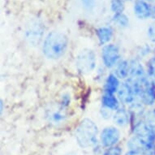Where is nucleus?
I'll return each instance as SVG.
<instances>
[{"mask_svg": "<svg viewBox=\"0 0 155 155\" xmlns=\"http://www.w3.org/2000/svg\"><path fill=\"white\" fill-rule=\"evenodd\" d=\"M99 130L94 121L84 118L79 123L75 131V140L81 149H92L99 142Z\"/></svg>", "mask_w": 155, "mask_h": 155, "instance_id": "f257e3e1", "label": "nucleus"}, {"mask_svg": "<svg viewBox=\"0 0 155 155\" xmlns=\"http://www.w3.org/2000/svg\"><path fill=\"white\" fill-rule=\"evenodd\" d=\"M68 38L64 33L57 31L49 33L42 44V54L47 59L56 60L66 53Z\"/></svg>", "mask_w": 155, "mask_h": 155, "instance_id": "f03ea898", "label": "nucleus"}, {"mask_svg": "<svg viewBox=\"0 0 155 155\" xmlns=\"http://www.w3.org/2000/svg\"><path fill=\"white\" fill-rule=\"evenodd\" d=\"M132 135L143 143L147 151L155 150V130L146 124L143 119L132 124Z\"/></svg>", "mask_w": 155, "mask_h": 155, "instance_id": "7ed1b4c3", "label": "nucleus"}, {"mask_svg": "<svg viewBox=\"0 0 155 155\" xmlns=\"http://www.w3.org/2000/svg\"><path fill=\"white\" fill-rule=\"evenodd\" d=\"M97 55L92 49L84 48L76 59V70L81 75H88L96 68Z\"/></svg>", "mask_w": 155, "mask_h": 155, "instance_id": "20e7f679", "label": "nucleus"}, {"mask_svg": "<svg viewBox=\"0 0 155 155\" xmlns=\"http://www.w3.org/2000/svg\"><path fill=\"white\" fill-rule=\"evenodd\" d=\"M130 70L129 76L127 77V81L129 82L132 86H137L142 84L150 77L148 76L147 71L145 68L137 59H132L129 61Z\"/></svg>", "mask_w": 155, "mask_h": 155, "instance_id": "39448f33", "label": "nucleus"}, {"mask_svg": "<svg viewBox=\"0 0 155 155\" xmlns=\"http://www.w3.org/2000/svg\"><path fill=\"white\" fill-rule=\"evenodd\" d=\"M121 140L120 129L114 126L105 127L99 133V142L104 149L118 145Z\"/></svg>", "mask_w": 155, "mask_h": 155, "instance_id": "423d86ee", "label": "nucleus"}, {"mask_svg": "<svg viewBox=\"0 0 155 155\" xmlns=\"http://www.w3.org/2000/svg\"><path fill=\"white\" fill-rule=\"evenodd\" d=\"M102 63L107 68H113L121 60L120 49L114 44L103 46L101 52Z\"/></svg>", "mask_w": 155, "mask_h": 155, "instance_id": "0eeeda50", "label": "nucleus"}, {"mask_svg": "<svg viewBox=\"0 0 155 155\" xmlns=\"http://www.w3.org/2000/svg\"><path fill=\"white\" fill-rule=\"evenodd\" d=\"M46 119L53 126H59L64 124L68 120V113L65 108L59 104L58 107H51L46 111Z\"/></svg>", "mask_w": 155, "mask_h": 155, "instance_id": "6e6552de", "label": "nucleus"}, {"mask_svg": "<svg viewBox=\"0 0 155 155\" xmlns=\"http://www.w3.org/2000/svg\"><path fill=\"white\" fill-rule=\"evenodd\" d=\"M117 97L120 100V103L124 105L130 106L137 99H138L134 89L130 84L129 82H124L120 84L117 92Z\"/></svg>", "mask_w": 155, "mask_h": 155, "instance_id": "1a4fd4ad", "label": "nucleus"}, {"mask_svg": "<svg viewBox=\"0 0 155 155\" xmlns=\"http://www.w3.org/2000/svg\"><path fill=\"white\" fill-rule=\"evenodd\" d=\"M43 28L41 25L35 24L34 25L30 26L26 31V39L32 46H37L41 40Z\"/></svg>", "mask_w": 155, "mask_h": 155, "instance_id": "9d476101", "label": "nucleus"}, {"mask_svg": "<svg viewBox=\"0 0 155 155\" xmlns=\"http://www.w3.org/2000/svg\"><path fill=\"white\" fill-rule=\"evenodd\" d=\"M113 120L115 124L121 127H125L128 126V124L132 120V117L130 114L129 110L125 109L124 107H121L115 111H114L113 114Z\"/></svg>", "mask_w": 155, "mask_h": 155, "instance_id": "9b49d317", "label": "nucleus"}, {"mask_svg": "<svg viewBox=\"0 0 155 155\" xmlns=\"http://www.w3.org/2000/svg\"><path fill=\"white\" fill-rule=\"evenodd\" d=\"M134 13L140 20L151 17V7L145 0H137L134 4Z\"/></svg>", "mask_w": 155, "mask_h": 155, "instance_id": "f8f14e48", "label": "nucleus"}, {"mask_svg": "<svg viewBox=\"0 0 155 155\" xmlns=\"http://www.w3.org/2000/svg\"><path fill=\"white\" fill-rule=\"evenodd\" d=\"M120 100L118 99L114 94H109V93H105L102 96V105L103 107H106L107 109H110L115 111L120 107Z\"/></svg>", "mask_w": 155, "mask_h": 155, "instance_id": "ddd939ff", "label": "nucleus"}, {"mask_svg": "<svg viewBox=\"0 0 155 155\" xmlns=\"http://www.w3.org/2000/svg\"><path fill=\"white\" fill-rule=\"evenodd\" d=\"M96 36L101 46L109 44L113 37V29L110 27H100L96 29Z\"/></svg>", "mask_w": 155, "mask_h": 155, "instance_id": "4468645a", "label": "nucleus"}, {"mask_svg": "<svg viewBox=\"0 0 155 155\" xmlns=\"http://www.w3.org/2000/svg\"><path fill=\"white\" fill-rule=\"evenodd\" d=\"M120 79L114 73H110L105 81L104 92L109 94H117L120 86Z\"/></svg>", "mask_w": 155, "mask_h": 155, "instance_id": "2eb2a0df", "label": "nucleus"}, {"mask_svg": "<svg viewBox=\"0 0 155 155\" xmlns=\"http://www.w3.org/2000/svg\"><path fill=\"white\" fill-rule=\"evenodd\" d=\"M114 68V74L120 80L127 79L129 76L130 65L129 61H127V60H125V59L120 60Z\"/></svg>", "mask_w": 155, "mask_h": 155, "instance_id": "dca6fc26", "label": "nucleus"}, {"mask_svg": "<svg viewBox=\"0 0 155 155\" xmlns=\"http://www.w3.org/2000/svg\"><path fill=\"white\" fill-rule=\"evenodd\" d=\"M113 21L115 24H117L118 25L122 27V28H125L129 24V20L126 15H124V13H119V14H114L113 16Z\"/></svg>", "mask_w": 155, "mask_h": 155, "instance_id": "f3484780", "label": "nucleus"}, {"mask_svg": "<svg viewBox=\"0 0 155 155\" xmlns=\"http://www.w3.org/2000/svg\"><path fill=\"white\" fill-rule=\"evenodd\" d=\"M124 8V3L123 0H112L110 3V9L114 14L123 13Z\"/></svg>", "mask_w": 155, "mask_h": 155, "instance_id": "a211bd4d", "label": "nucleus"}, {"mask_svg": "<svg viewBox=\"0 0 155 155\" xmlns=\"http://www.w3.org/2000/svg\"><path fill=\"white\" fill-rule=\"evenodd\" d=\"M143 120H145L146 124H148L150 127L155 130V110H150L145 112Z\"/></svg>", "mask_w": 155, "mask_h": 155, "instance_id": "6ab92c4d", "label": "nucleus"}, {"mask_svg": "<svg viewBox=\"0 0 155 155\" xmlns=\"http://www.w3.org/2000/svg\"><path fill=\"white\" fill-rule=\"evenodd\" d=\"M124 153L120 145H115L113 147L105 149L102 155H124Z\"/></svg>", "mask_w": 155, "mask_h": 155, "instance_id": "aec40b11", "label": "nucleus"}, {"mask_svg": "<svg viewBox=\"0 0 155 155\" xmlns=\"http://www.w3.org/2000/svg\"><path fill=\"white\" fill-rule=\"evenodd\" d=\"M146 71L150 79L155 80V55L148 62Z\"/></svg>", "mask_w": 155, "mask_h": 155, "instance_id": "412c9836", "label": "nucleus"}, {"mask_svg": "<svg viewBox=\"0 0 155 155\" xmlns=\"http://www.w3.org/2000/svg\"><path fill=\"white\" fill-rule=\"evenodd\" d=\"M71 102V96L68 93H64L62 94L61 97H60V102H59V105L62 107H64L66 109L67 107H68Z\"/></svg>", "mask_w": 155, "mask_h": 155, "instance_id": "4be33fe9", "label": "nucleus"}, {"mask_svg": "<svg viewBox=\"0 0 155 155\" xmlns=\"http://www.w3.org/2000/svg\"><path fill=\"white\" fill-rule=\"evenodd\" d=\"M124 155H155V150L152 151H136L127 150Z\"/></svg>", "mask_w": 155, "mask_h": 155, "instance_id": "5701e85b", "label": "nucleus"}, {"mask_svg": "<svg viewBox=\"0 0 155 155\" xmlns=\"http://www.w3.org/2000/svg\"><path fill=\"white\" fill-rule=\"evenodd\" d=\"M147 36L150 41L155 43V22L150 25V26L148 28Z\"/></svg>", "mask_w": 155, "mask_h": 155, "instance_id": "b1692460", "label": "nucleus"}, {"mask_svg": "<svg viewBox=\"0 0 155 155\" xmlns=\"http://www.w3.org/2000/svg\"><path fill=\"white\" fill-rule=\"evenodd\" d=\"M101 114H102V117H103L104 119H110V117H113V110L110 109H107L106 107H102L101 109Z\"/></svg>", "mask_w": 155, "mask_h": 155, "instance_id": "393cba45", "label": "nucleus"}, {"mask_svg": "<svg viewBox=\"0 0 155 155\" xmlns=\"http://www.w3.org/2000/svg\"><path fill=\"white\" fill-rule=\"evenodd\" d=\"M150 51H151V50H150V46H147V45H145L140 48V50L139 51V53H140V56H146L150 53Z\"/></svg>", "mask_w": 155, "mask_h": 155, "instance_id": "a878e982", "label": "nucleus"}, {"mask_svg": "<svg viewBox=\"0 0 155 155\" xmlns=\"http://www.w3.org/2000/svg\"><path fill=\"white\" fill-rule=\"evenodd\" d=\"M82 3L84 4V8L91 9L94 7V0H81Z\"/></svg>", "mask_w": 155, "mask_h": 155, "instance_id": "bb28decb", "label": "nucleus"}, {"mask_svg": "<svg viewBox=\"0 0 155 155\" xmlns=\"http://www.w3.org/2000/svg\"><path fill=\"white\" fill-rule=\"evenodd\" d=\"M151 17L155 20V6L151 7Z\"/></svg>", "mask_w": 155, "mask_h": 155, "instance_id": "cd10ccee", "label": "nucleus"}, {"mask_svg": "<svg viewBox=\"0 0 155 155\" xmlns=\"http://www.w3.org/2000/svg\"><path fill=\"white\" fill-rule=\"evenodd\" d=\"M3 105H4V102H3V100H1L0 102V106H1V113H3V110H4V107H3Z\"/></svg>", "mask_w": 155, "mask_h": 155, "instance_id": "c85d7f7f", "label": "nucleus"}, {"mask_svg": "<svg viewBox=\"0 0 155 155\" xmlns=\"http://www.w3.org/2000/svg\"><path fill=\"white\" fill-rule=\"evenodd\" d=\"M153 52H154V54H155V47H154V49H153Z\"/></svg>", "mask_w": 155, "mask_h": 155, "instance_id": "c756f323", "label": "nucleus"}]
</instances>
